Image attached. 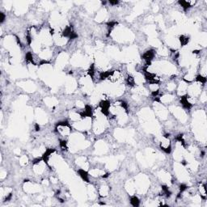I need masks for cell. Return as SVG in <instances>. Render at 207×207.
Segmentation results:
<instances>
[{
  "label": "cell",
  "instance_id": "cell-3",
  "mask_svg": "<svg viewBox=\"0 0 207 207\" xmlns=\"http://www.w3.org/2000/svg\"><path fill=\"white\" fill-rule=\"evenodd\" d=\"M20 164H21L22 166H26V165L28 164V158L27 155H22V156L20 158Z\"/></svg>",
  "mask_w": 207,
  "mask_h": 207
},
{
  "label": "cell",
  "instance_id": "cell-1",
  "mask_svg": "<svg viewBox=\"0 0 207 207\" xmlns=\"http://www.w3.org/2000/svg\"><path fill=\"white\" fill-rule=\"evenodd\" d=\"M56 131L61 137L68 138L71 135L72 126L68 122H59L56 126Z\"/></svg>",
  "mask_w": 207,
  "mask_h": 207
},
{
  "label": "cell",
  "instance_id": "cell-2",
  "mask_svg": "<svg viewBox=\"0 0 207 207\" xmlns=\"http://www.w3.org/2000/svg\"><path fill=\"white\" fill-rule=\"evenodd\" d=\"M97 192H98V194H99V196L100 197L106 198V197H108V195L110 194V188L107 184H103L98 188Z\"/></svg>",
  "mask_w": 207,
  "mask_h": 207
},
{
  "label": "cell",
  "instance_id": "cell-4",
  "mask_svg": "<svg viewBox=\"0 0 207 207\" xmlns=\"http://www.w3.org/2000/svg\"><path fill=\"white\" fill-rule=\"evenodd\" d=\"M130 204L133 206H138L140 204V201L136 196H133L130 199Z\"/></svg>",
  "mask_w": 207,
  "mask_h": 207
}]
</instances>
